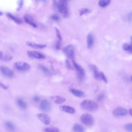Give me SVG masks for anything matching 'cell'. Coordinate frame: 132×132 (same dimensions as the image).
I'll use <instances>...</instances> for the list:
<instances>
[{"instance_id":"obj_1","label":"cell","mask_w":132,"mask_h":132,"mask_svg":"<svg viewBox=\"0 0 132 132\" xmlns=\"http://www.w3.org/2000/svg\"><path fill=\"white\" fill-rule=\"evenodd\" d=\"M80 106L82 109L90 111L97 110L98 107V105L96 102L89 100L83 101L80 103Z\"/></svg>"},{"instance_id":"obj_2","label":"cell","mask_w":132,"mask_h":132,"mask_svg":"<svg viewBox=\"0 0 132 132\" xmlns=\"http://www.w3.org/2000/svg\"><path fill=\"white\" fill-rule=\"evenodd\" d=\"M57 6L59 11L62 14L63 16L65 18L67 17L68 13L67 1H59L57 4Z\"/></svg>"},{"instance_id":"obj_3","label":"cell","mask_w":132,"mask_h":132,"mask_svg":"<svg viewBox=\"0 0 132 132\" xmlns=\"http://www.w3.org/2000/svg\"><path fill=\"white\" fill-rule=\"evenodd\" d=\"M80 120L84 125L89 127L92 126L94 122L93 117L88 113H84L81 115L80 117Z\"/></svg>"},{"instance_id":"obj_4","label":"cell","mask_w":132,"mask_h":132,"mask_svg":"<svg viewBox=\"0 0 132 132\" xmlns=\"http://www.w3.org/2000/svg\"><path fill=\"white\" fill-rule=\"evenodd\" d=\"M14 65L16 68L20 71H27L30 68V66L29 63L21 61L15 62Z\"/></svg>"},{"instance_id":"obj_5","label":"cell","mask_w":132,"mask_h":132,"mask_svg":"<svg viewBox=\"0 0 132 132\" xmlns=\"http://www.w3.org/2000/svg\"><path fill=\"white\" fill-rule=\"evenodd\" d=\"M63 52L68 57L72 59H74V48L72 45L69 44L65 46L63 49Z\"/></svg>"},{"instance_id":"obj_6","label":"cell","mask_w":132,"mask_h":132,"mask_svg":"<svg viewBox=\"0 0 132 132\" xmlns=\"http://www.w3.org/2000/svg\"><path fill=\"white\" fill-rule=\"evenodd\" d=\"M72 62L74 67L77 72L78 77L80 80H82L85 77V73L84 69L74 60Z\"/></svg>"},{"instance_id":"obj_7","label":"cell","mask_w":132,"mask_h":132,"mask_svg":"<svg viewBox=\"0 0 132 132\" xmlns=\"http://www.w3.org/2000/svg\"><path fill=\"white\" fill-rule=\"evenodd\" d=\"M128 111L125 108L121 107H117L113 111V114L116 117H120L126 116L128 113Z\"/></svg>"},{"instance_id":"obj_8","label":"cell","mask_w":132,"mask_h":132,"mask_svg":"<svg viewBox=\"0 0 132 132\" xmlns=\"http://www.w3.org/2000/svg\"><path fill=\"white\" fill-rule=\"evenodd\" d=\"M39 108L42 111L45 112H49L51 108L50 103L48 100H44L40 103Z\"/></svg>"},{"instance_id":"obj_9","label":"cell","mask_w":132,"mask_h":132,"mask_svg":"<svg viewBox=\"0 0 132 132\" xmlns=\"http://www.w3.org/2000/svg\"><path fill=\"white\" fill-rule=\"evenodd\" d=\"M27 54L30 57L37 59H45V56L42 53L35 51H28Z\"/></svg>"},{"instance_id":"obj_10","label":"cell","mask_w":132,"mask_h":132,"mask_svg":"<svg viewBox=\"0 0 132 132\" xmlns=\"http://www.w3.org/2000/svg\"><path fill=\"white\" fill-rule=\"evenodd\" d=\"M0 70L5 76L8 77H11L14 75L13 71L8 67L2 66L0 67Z\"/></svg>"},{"instance_id":"obj_11","label":"cell","mask_w":132,"mask_h":132,"mask_svg":"<svg viewBox=\"0 0 132 132\" xmlns=\"http://www.w3.org/2000/svg\"><path fill=\"white\" fill-rule=\"evenodd\" d=\"M37 117L44 124L47 125L50 124V118L47 114L44 113H39L37 115Z\"/></svg>"},{"instance_id":"obj_12","label":"cell","mask_w":132,"mask_h":132,"mask_svg":"<svg viewBox=\"0 0 132 132\" xmlns=\"http://www.w3.org/2000/svg\"><path fill=\"white\" fill-rule=\"evenodd\" d=\"M90 68L93 72L94 77L97 80H101V73L99 71L97 66L94 64H91Z\"/></svg>"},{"instance_id":"obj_13","label":"cell","mask_w":132,"mask_h":132,"mask_svg":"<svg viewBox=\"0 0 132 132\" xmlns=\"http://www.w3.org/2000/svg\"><path fill=\"white\" fill-rule=\"evenodd\" d=\"M51 100L55 103L60 104L64 102L66 100L64 97L60 96H55L50 97Z\"/></svg>"},{"instance_id":"obj_14","label":"cell","mask_w":132,"mask_h":132,"mask_svg":"<svg viewBox=\"0 0 132 132\" xmlns=\"http://www.w3.org/2000/svg\"><path fill=\"white\" fill-rule=\"evenodd\" d=\"M60 109L62 111L71 114L74 113L75 112L74 108L68 106H61L60 107Z\"/></svg>"},{"instance_id":"obj_15","label":"cell","mask_w":132,"mask_h":132,"mask_svg":"<svg viewBox=\"0 0 132 132\" xmlns=\"http://www.w3.org/2000/svg\"><path fill=\"white\" fill-rule=\"evenodd\" d=\"M26 44L29 46L39 49L44 48L46 46V45L45 44H36L34 42H27Z\"/></svg>"},{"instance_id":"obj_16","label":"cell","mask_w":132,"mask_h":132,"mask_svg":"<svg viewBox=\"0 0 132 132\" xmlns=\"http://www.w3.org/2000/svg\"><path fill=\"white\" fill-rule=\"evenodd\" d=\"M25 22L27 23L31 26L34 28L37 27V25L33 21L31 18L28 15H25L24 16Z\"/></svg>"},{"instance_id":"obj_17","label":"cell","mask_w":132,"mask_h":132,"mask_svg":"<svg viewBox=\"0 0 132 132\" xmlns=\"http://www.w3.org/2000/svg\"><path fill=\"white\" fill-rule=\"evenodd\" d=\"M6 15L8 17L16 23L18 24H20L22 23V21L20 19L13 15L11 13H6Z\"/></svg>"},{"instance_id":"obj_18","label":"cell","mask_w":132,"mask_h":132,"mask_svg":"<svg viewBox=\"0 0 132 132\" xmlns=\"http://www.w3.org/2000/svg\"><path fill=\"white\" fill-rule=\"evenodd\" d=\"M87 42L88 47L89 48H91L94 43V38L92 34H89L88 35L87 38Z\"/></svg>"},{"instance_id":"obj_19","label":"cell","mask_w":132,"mask_h":132,"mask_svg":"<svg viewBox=\"0 0 132 132\" xmlns=\"http://www.w3.org/2000/svg\"><path fill=\"white\" fill-rule=\"evenodd\" d=\"M70 91L74 95L79 97H82L84 95V93L79 90L71 88L70 89Z\"/></svg>"},{"instance_id":"obj_20","label":"cell","mask_w":132,"mask_h":132,"mask_svg":"<svg viewBox=\"0 0 132 132\" xmlns=\"http://www.w3.org/2000/svg\"><path fill=\"white\" fill-rule=\"evenodd\" d=\"M73 129L75 132H84L83 127L81 125L78 123H76L74 125Z\"/></svg>"},{"instance_id":"obj_21","label":"cell","mask_w":132,"mask_h":132,"mask_svg":"<svg viewBox=\"0 0 132 132\" xmlns=\"http://www.w3.org/2000/svg\"><path fill=\"white\" fill-rule=\"evenodd\" d=\"M5 125L7 129L11 131H14L15 129V127L14 124L9 121L5 122Z\"/></svg>"},{"instance_id":"obj_22","label":"cell","mask_w":132,"mask_h":132,"mask_svg":"<svg viewBox=\"0 0 132 132\" xmlns=\"http://www.w3.org/2000/svg\"><path fill=\"white\" fill-rule=\"evenodd\" d=\"M17 104L18 106L21 109H25L27 107V105L25 102L20 98L18 99L16 101Z\"/></svg>"},{"instance_id":"obj_23","label":"cell","mask_w":132,"mask_h":132,"mask_svg":"<svg viewBox=\"0 0 132 132\" xmlns=\"http://www.w3.org/2000/svg\"><path fill=\"white\" fill-rule=\"evenodd\" d=\"M122 48L124 50L130 53H132V47L131 44L125 43L122 45Z\"/></svg>"},{"instance_id":"obj_24","label":"cell","mask_w":132,"mask_h":132,"mask_svg":"<svg viewBox=\"0 0 132 132\" xmlns=\"http://www.w3.org/2000/svg\"><path fill=\"white\" fill-rule=\"evenodd\" d=\"M13 59V56L9 54H3V56L0 59L4 61H9Z\"/></svg>"},{"instance_id":"obj_25","label":"cell","mask_w":132,"mask_h":132,"mask_svg":"<svg viewBox=\"0 0 132 132\" xmlns=\"http://www.w3.org/2000/svg\"><path fill=\"white\" fill-rule=\"evenodd\" d=\"M110 2V0H101L98 2V4L102 7H105L109 4Z\"/></svg>"},{"instance_id":"obj_26","label":"cell","mask_w":132,"mask_h":132,"mask_svg":"<svg viewBox=\"0 0 132 132\" xmlns=\"http://www.w3.org/2000/svg\"><path fill=\"white\" fill-rule=\"evenodd\" d=\"M44 131L45 132H59V130L56 127H49L45 128Z\"/></svg>"},{"instance_id":"obj_27","label":"cell","mask_w":132,"mask_h":132,"mask_svg":"<svg viewBox=\"0 0 132 132\" xmlns=\"http://www.w3.org/2000/svg\"><path fill=\"white\" fill-rule=\"evenodd\" d=\"M39 67L44 73L47 75H49L50 74V71L47 68L41 65H39Z\"/></svg>"},{"instance_id":"obj_28","label":"cell","mask_w":132,"mask_h":132,"mask_svg":"<svg viewBox=\"0 0 132 132\" xmlns=\"http://www.w3.org/2000/svg\"><path fill=\"white\" fill-rule=\"evenodd\" d=\"M90 12V10L88 9L82 8L81 9L80 11V15H82L84 14L88 13Z\"/></svg>"},{"instance_id":"obj_29","label":"cell","mask_w":132,"mask_h":132,"mask_svg":"<svg viewBox=\"0 0 132 132\" xmlns=\"http://www.w3.org/2000/svg\"><path fill=\"white\" fill-rule=\"evenodd\" d=\"M125 129L127 131L131 132L132 128V125L131 123H128L125 126Z\"/></svg>"},{"instance_id":"obj_30","label":"cell","mask_w":132,"mask_h":132,"mask_svg":"<svg viewBox=\"0 0 132 132\" xmlns=\"http://www.w3.org/2000/svg\"><path fill=\"white\" fill-rule=\"evenodd\" d=\"M65 62L66 67L68 69L71 70L73 69L72 67L68 60H65Z\"/></svg>"},{"instance_id":"obj_31","label":"cell","mask_w":132,"mask_h":132,"mask_svg":"<svg viewBox=\"0 0 132 132\" xmlns=\"http://www.w3.org/2000/svg\"><path fill=\"white\" fill-rule=\"evenodd\" d=\"M55 29L56 36L57 38L60 40H62V37L59 30L56 27H55Z\"/></svg>"},{"instance_id":"obj_32","label":"cell","mask_w":132,"mask_h":132,"mask_svg":"<svg viewBox=\"0 0 132 132\" xmlns=\"http://www.w3.org/2000/svg\"><path fill=\"white\" fill-rule=\"evenodd\" d=\"M101 80H102L105 83H107V79L104 73L102 72H101Z\"/></svg>"},{"instance_id":"obj_33","label":"cell","mask_w":132,"mask_h":132,"mask_svg":"<svg viewBox=\"0 0 132 132\" xmlns=\"http://www.w3.org/2000/svg\"><path fill=\"white\" fill-rule=\"evenodd\" d=\"M23 4V0H20L18 2V6L16 9L17 11H19L21 9Z\"/></svg>"},{"instance_id":"obj_34","label":"cell","mask_w":132,"mask_h":132,"mask_svg":"<svg viewBox=\"0 0 132 132\" xmlns=\"http://www.w3.org/2000/svg\"><path fill=\"white\" fill-rule=\"evenodd\" d=\"M0 87L2 89L4 90H7L8 88V87L4 84L0 82Z\"/></svg>"},{"instance_id":"obj_35","label":"cell","mask_w":132,"mask_h":132,"mask_svg":"<svg viewBox=\"0 0 132 132\" xmlns=\"http://www.w3.org/2000/svg\"><path fill=\"white\" fill-rule=\"evenodd\" d=\"M51 18L52 19L54 20H58L59 19V17L56 15H53L51 16Z\"/></svg>"},{"instance_id":"obj_36","label":"cell","mask_w":132,"mask_h":132,"mask_svg":"<svg viewBox=\"0 0 132 132\" xmlns=\"http://www.w3.org/2000/svg\"><path fill=\"white\" fill-rule=\"evenodd\" d=\"M60 42L59 41L57 42L55 46V48L57 50H59L60 48Z\"/></svg>"},{"instance_id":"obj_37","label":"cell","mask_w":132,"mask_h":132,"mask_svg":"<svg viewBox=\"0 0 132 132\" xmlns=\"http://www.w3.org/2000/svg\"><path fill=\"white\" fill-rule=\"evenodd\" d=\"M33 100L34 102H37L39 101L40 98L38 96H35L33 97Z\"/></svg>"},{"instance_id":"obj_38","label":"cell","mask_w":132,"mask_h":132,"mask_svg":"<svg viewBox=\"0 0 132 132\" xmlns=\"http://www.w3.org/2000/svg\"><path fill=\"white\" fill-rule=\"evenodd\" d=\"M104 97V95L102 94H101L100 95L98 98V100L100 101L102 100Z\"/></svg>"},{"instance_id":"obj_39","label":"cell","mask_w":132,"mask_h":132,"mask_svg":"<svg viewBox=\"0 0 132 132\" xmlns=\"http://www.w3.org/2000/svg\"><path fill=\"white\" fill-rule=\"evenodd\" d=\"M4 53L0 51V59L3 56Z\"/></svg>"},{"instance_id":"obj_40","label":"cell","mask_w":132,"mask_h":132,"mask_svg":"<svg viewBox=\"0 0 132 132\" xmlns=\"http://www.w3.org/2000/svg\"><path fill=\"white\" fill-rule=\"evenodd\" d=\"M129 113L131 115L132 114V109L131 108L130 109L129 111Z\"/></svg>"},{"instance_id":"obj_41","label":"cell","mask_w":132,"mask_h":132,"mask_svg":"<svg viewBox=\"0 0 132 132\" xmlns=\"http://www.w3.org/2000/svg\"><path fill=\"white\" fill-rule=\"evenodd\" d=\"M2 12L0 11V15H2Z\"/></svg>"},{"instance_id":"obj_42","label":"cell","mask_w":132,"mask_h":132,"mask_svg":"<svg viewBox=\"0 0 132 132\" xmlns=\"http://www.w3.org/2000/svg\"><path fill=\"white\" fill-rule=\"evenodd\" d=\"M130 78H131V81H132V79H131V78H132V76H131Z\"/></svg>"}]
</instances>
